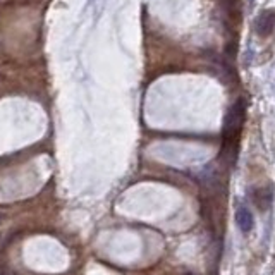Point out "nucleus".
I'll list each match as a JSON object with an SVG mask.
<instances>
[{
    "label": "nucleus",
    "mask_w": 275,
    "mask_h": 275,
    "mask_svg": "<svg viewBox=\"0 0 275 275\" xmlns=\"http://www.w3.org/2000/svg\"><path fill=\"white\" fill-rule=\"evenodd\" d=\"M251 201L255 203L256 208L260 212H265L272 206L274 201V189L272 186H262V187H255L251 191Z\"/></svg>",
    "instance_id": "nucleus-2"
},
{
    "label": "nucleus",
    "mask_w": 275,
    "mask_h": 275,
    "mask_svg": "<svg viewBox=\"0 0 275 275\" xmlns=\"http://www.w3.org/2000/svg\"><path fill=\"white\" fill-rule=\"evenodd\" d=\"M246 119V105L244 100H237L229 108L226 115V124H224V151L222 155H227L232 162L236 158V146L241 136V129Z\"/></svg>",
    "instance_id": "nucleus-1"
},
{
    "label": "nucleus",
    "mask_w": 275,
    "mask_h": 275,
    "mask_svg": "<svg viewBox=\"0 0 275 275\" xmlns=\"http://www.w3.org/2000/svg\"><path fill=\"white\" fill-rule=\"evenodd\" d=\"M274 26H275V10L267 9L258 14V17L255 21L256 33L262 36H269L274 31Z\"/></svg>",
    "instance_id": "nucleus-3"
},
{
    "label": "nucleus",
    "mask_w": 275,
    "mask_h": 275,
    "mask_svg": "<svg viewBox=\"0 0 275 275\" xmlns=\"http://www.w3.org/2000/svg\"><path fill=\"white\" fill-rule=\"evenodd\" d=\"M236 224H237V227L241 229V232H244V234H248L249 230L253 229V215H251V212H249L248 208H239L236 212Z\"/></svg>",
    "instance_id": "nucleus-4"
}]
</instances>
